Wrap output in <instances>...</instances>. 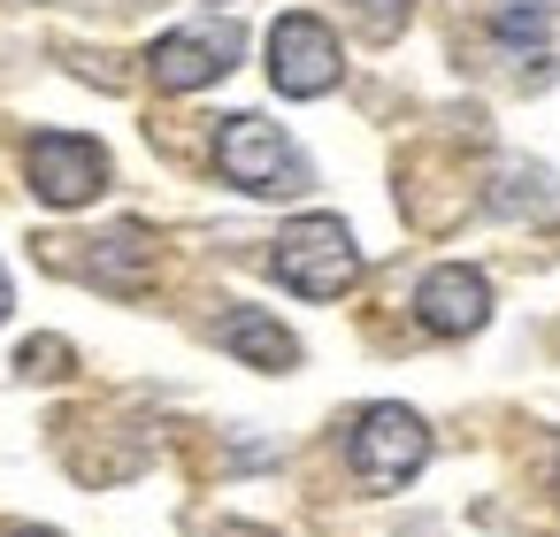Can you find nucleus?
I'll return each mask as SVG.
<instances>
[{
	"mask_svg": "<svg viewBox=\"0 0 560 537\" xmlns=\"http://www.w3.org/2000/svg\"><path fill=\"white\" fill-rule=\"evenodd\" d=\"M422 460H430V430H422V415L415 407H369L361 422H353V476L369 483V491H399L407 476H422Z\"/></svg>",
	"mask_w": 560,
	"mask_h": 537,
	"instance_id": "3",
	"label": "nucleus"
},
{
	"mask_svg": "<svg viewBox=\"0 0 560 537\" xmlns=\"http://www.w3.org/2000/svg\"><path fill=\"white\" fill-rule=\"evenodd\" d=\"M238 55H246V32H238V24H192V32L154 39L147 70H154V85H162V93H200V85L231 78V62H238Z\"/></svg>",
	"mask_w": 560,
	"mask_h": 537,
	"instance_id": "6",
	"label": "nucleus"
},
{
	"mask_svg": "<svg viewBox=\"0 0 560 537\" xmlns=\"http://www.w3.org/2000/svg\"><path fill=\"white\" fill-rule=\"evenodd\" d=\"M269 269H277V284H292L300 300H338V292H353V277H361V246H353V231H346L338 215H300V223L277 231Z\"/></svg>",
	"mask_w": 560,
	"mask_h": 537,
	"instance_id": "1",
	"label": "nucleus"
},
{
	"mask_svg": "<svg viewBox=\"0 0 560 537\" xmlns=\"http://www.w3.org/2000/svg\"><path fill=\"white\" fill-rule=\"evenodd\" d=\"M215 346H231V353L254 361V369H292V361H300V338H292L277 315H261V307H231V315L215 323Z\"/></svg>",
	"mask_w": 560,
	"mask_h": 537,
	"instance_id": "8",
	"label": "nucleus"
},
{
	"mask_svg": "<svg viewBox=\"0 0 560 537\" xmlns=\"http://www.w3.org/2000/svg\"><path fill=\"white\" fill-rule=\"evenodd\" d=\"M338 70H346V55H338V32L323 16H277V32H269V85L284 101L330 93Z\"/></svg>",
	"mask_w": 560,
	"mask_h": 537,
	"instance_id": "4",
	"label": "nucleus"
},
{
	"mask_svg": "<svg viewBox=\"0 0 560 537\" xmlns=\"http://www.w3.org/2000/svg\"><path fill=\"white\" fill-rule=\"evenodd\" d=\"M24 177L47 208H85L101 185H108V154L101 139H78V131H39L24 147Z\"/></svg>",
	"mask_w": 560,
	"mask_h": 537,
	"instance_id": "5",
	"label": "nucleus"
},
{
	"mask_svg": "<svg viewBox=\"0 0 560 537\" xmlns=\"http://www.w3.org/2000/svg\"><path fill=\"white\" fill-rule=\"evenodd\" d=\"M415 307H422V330L468 338V330H483V315H491V284H483L476 269H430L422 292H415Z\"/></svg>",
	"mask_w": 560,
	"mask_h": 537,
	"instance_id": "7",
	"label": "nucleus"
},
{
	"mask_svg": "<svg viewBox=\"0 0 560 537\" xmlns=\"http://www.w3.org/2000/svg\"><path fill=\"white\" fill-rule=\"evenodd\" d=\"M16 537H55V529H16Z\"/></svg>",
	"mask_w": 560,
	"mask_h": 537,
	"instance_id": "12",
	"label": "nucleus"
},
{
	"mask_svg": "<svg viewBox=\"0 0 560 537\" xmlns=\"http://www.w3.org/2000/svg\"><path fill=\"white\" fill-rule=\"evenodd\" d=\"M353 9H361V24H369L376 39H392V32L407 24V0H353Z\"/></svg>",
	"mask_w": 560,
	"mask_h": 537,
	"instance_id": "10",
	"label": "nucleus"
},
{
	"mask_svg": "<svg viewBox=\"0 0 560 537\" xmlns=\"http://www.w3.org/2000/svg\"><path fill=\"white\" fill-rule=\"evenodd\" d=\"M85 277H93V284H108V292H131V284L147 277V246H139V231L101 238V254L85 261Z\"/></svg>",
	"mask_w": 560,
	"mask_h": 537,
	"instance_id": "9",
	"label": "nucleus"
},
{
	"mask_svg": "<svg viewBox=\"0 0 560 537\" xmlns=\"http://www.w3.org/2000/svg\"><path fill=\"white\" fill-rule=\"evenodd\" d=\"M0 315H9V269H0Z\"/></svg>",
	"mask_w": 560,
	"mask_h": 537,
	"instance_id": "11",
	"label": "nucleus"
},
{
	"mask_svg": "<svg viewBox=\"0 0 560 537\" xmlns=\"http://www.w3.org/2000/svg\"><path fill=\"white\" fill-rule=\"evenodd\" d=\"M215 170H223L238 192H261V200H292V192L315 185L307 154H300L277 124H261V116H231V124L215 131Z\"/></svg>",
	"mask_w": 560,
	"mask_h": 537,
	"instance_id": "2",
	"label": "nucleus"
}]
</instances>
